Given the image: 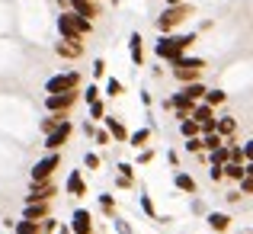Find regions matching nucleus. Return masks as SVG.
<instances>
[{
  "label": "nucleus",
  "mask_w": 253,
  "mask_h": 234,
  "mask_svg": "<svg viewBox=\"0 0 253 234\" xmlns=\"http://www.w3.org/2000/svg\"><path fill=\"white\" fill-rule=\"evenodd\" d=\"M58 32H61V39H68V42H81L84 36H90L93 32V23L84 16H77V13L64 10L61 16H58Z\"/></svg>",
  "instance_id": "obj_1"
},
{
  "label": "nucleus",
  "mask_w": 253,
  "mask_h": 234,
  "mask_svg": "<svg viewBox=\"0 0 253 234\" xmlns=\"http://www.w3.org/2000/svg\"><path fill=\"white\" fill-rule=\"evenodd\" d=\"M192 42H196L192 32H189V36H161V39H157V45H154V51L164 58V61H176V58L183 55Z\"/></svg>",
  "instance_id": "obj_2"
},
{
  "label": "nucleus",
  "mask_w": 253,
  "mask_h": 234,
  "mask_svg": "<svg viewBox=\"0 0 253 234\" xmlns=\"http://www.w3.org/2000/svg\"><path fill=\"white\" fill-rule=\"evenodd\" d=\"M202 68H205L202 58H186V55H179L176 61H173V74H176V80H183V84H192V80H199Z\"/></svg>",
  "instance_id": "obj_3"
},
{
  "label": "nucleus",
  "mask_w": 253,
  "mask_h": 234,
  "mask_svg": "<svg viewBox=\"0 0 253 234\" xmlns=\"http://www.w3.org/2000/svg\"><path fill=\"white\" fill-rule=\"evenodd\" d=\"M186 16H189V3H173V6H167V10L157 16V29H161V36H170V29H173V26H179Z\"/></svg>",
  "instance_id": "obj_4"
},
{
  "label": "nucleus",
  "mask_w": 253,
  "mask_h": 234,
  "mask_svg": "<svg viewBox=\"0 0 253 234\" xmlns=\"http://www.w3.org/2000/svg\"><path fill=\"white\" fill-rule=\"evenodd\" d=\"M61 167V154L58 151H48L42 160H36V167H32V183H45V180L55 177V170Z\"/></svg>",
  "instance_id": "obj_5"
},
{
  "label": "nucleus",
  "mask_w": 253,
  "mask_h": 234,
  "mask_svg": "<svg viewBox=\"0 0 253 234\" xmlns=\"http://www.w3.org/2000/svg\"><path fill=\"white\" fill-rule=\"evenodd\" d=\"M81 87V74L77 71H64V74H55L45 80V93H68Z\"/></svg>",
  "instance_id": "obj_6"
},
{
  "label": "nucleus",
  "mask_w": 253,
  "mask_h": 234,
  "mask_svg": "<svg viewBox=\"0 0 253 234\" xmlns=\"http://www.w3.org/2000/svg\"><path fill=\"white\" fill-rule=\"evenodd\" d=\"M77 99H81V90H68V93H48V96H45V109L48 112H68L71 106L77 103Z\"/></svg>",
  "instance_id": "obj_7"
},
{
  "label": "nucleus",
  "mask_w": 253,
  "mask_h": 234,
  "mask_svg": "<svg viewBox=\"0 0 253 234\" xmlns=\"http://www.w3.org/2000/svg\"><path fill=\"white\" fill-rule=\"evenodd\" d=\"M71 132H74V125H71V119H64L58 129H51L48 135H45V148H48V151L64 148V144H68V138H71Z\"/></svg>",
  "instance_id": "obj_8"
},
{
  "label": "nucleus",
  "mask_w": 253,
  "mask_h": 234,
  "mask_svg": "<svg viewBox=\"0 0 253 234\" xmlns=\"http://www.w3.org/2000/svg\"><path fill=\"white\" fill-rule=\"evenodd\" d=\"M51 196H55V183H51V180H45V183H32L29 196H26V205H29V202H51Z\"/></svg>",
  "instance_id": "obj_9"
},
{
  "label": "nucleus",
  "mask_w": 253,
  "mask_h": 234,
  "mask_svg": "<svg viewBox=\"0 0 253 234\" xmlns=\"http://www.w3.org/2000/svg\"><path fill=\"white\" fill-rule=\"evenodd\" d=\"M71 231L74 234H93V215L86 209H77L71 215Z\"/></svg>",
  "instance_id": "obj_10"
},
{
  "label": "nucleus",
  "mask_w": 253,
  "mask_h": 234,
  "mask_svg": "<svg viewBox=\"0 0 253 234\" xmlns=\"http://www.w3.org/2000/svg\"><path fill=\"white\" fill-rule=\"evenodd\" d=\"M51 215V205L48 202H29V205H26V209H23V218H26V222H42V218H48Z\"/></svg>",
  "instance_id": "obj_11"
},
{
  "label": "nucleus",
  "mask_w": 253,
  "mask_h": 234,
  "mask_svg": "<svg viewBox=\"0 0 253 234\" xmlns=\"http://www.w3.org/2000/svg\"><path fill=\"white\" fill-rule=\"evenodd\" d=\"M106 122V132H109V138H116V141H128V129H125L122 122H119L116 116H103Z\"/></svg>",
  "instance_id": "obj_12"
},
{
  "label": "nucleus",
  "mask_w": 253,
  "mask_h": 234,
  "mask_svg": "<svg viewBox=\"0 0 253 234\" xmlns=\"http://www.w3.org/2000/svg\"><path fill=\"white\" fill-rule=\"evenodd\" d=\"M68 10L77 13V16H84V19H90V23H93V16H96V6H93V0H68Z\"/></svg>",
  "instance_id": "obj_13"
},
{
  "label": "nucleus",
  "mask_w": 253,
  "mask_h": 234,
  "mask_svg": "<svg viewBox=\"0 0 253 234\" xmlns=\"http://www.w3.org/2000/svg\"><path fill=\"white\" fill-rule=\"evenodd\" d=\"M55 51L61 58H81L84 55V42H68V39H61V42L55 45Z\"/></svg>",
  "instance_id": "obj_14"
},
{
  "label": "nucleus",
  "mask_w": 253,
  "mask_h": 234,
  "mask_svg": "<svg viewBox=\"0 0 253 234\" xmlns=\"http://www.w3.org/2000/svg\"><path fill=\"white\" fill-rule=\"evenodd\" d=\"M189 119H192V122H199V125L215 122V109H211V106H205V103H196V106H192V112H189Z\"/></svg>",
  "instance_id": "obj_15"
},
{
  "label": "nucleus",
  "mask_w": 253,
  "mask_h": 234,
  "mask_svg": "<svg viewBox=\"0 0 253 234\" xmlns=\"http://www.w3.org/2000/svg\"><path fill=\"white\" fill-rule=\"evenodd\" d=\"M64 189H68L71 196H84V192H86L84 173H81V170H71V173H68V183H64Z\"/></svg>",
  "instance_id": "obj_16"
},
{
  "label": "nucleus",
  "mask_w": 253,
  "mask_h": 234,
  "mask_svg": "<svg viewBox=\"0 0 253 234\" xmlns=\"http://www.w3.org/2000/svg\"><path fill=\"white\" fill-rule=\"evenodd\" d=\"M215 132H218L221 138H231V135L237 132V119H234V116H221V119H215Z\"/></svg>",
  "instance_id": "obj_17"
},
{
  "label": "nucleus",
  "mask_w": 253,
  "mask_h": 234,
  "mask_svg": "<svg viewBox=\"0 0 253 234\" xmlns=\"http://www.w3.org/2000/svg\"><path fill=\"white\" fill-rule=\"evenodd\" d=\"M228 225H231V215H224V212H209V228L211 231L224 234V231H228Z\"/></svg>",
  "instance_id": "obj_18"
},
{
  "label": "nucleus",
  "mask_w": 253,
  "mask_h": 234,
  "mask_svg": "<svg viewBox=\"0 0 253 234\" xmlns=\"http://www.w3.org/2000/svg\"><path fill=\"white\" fill-rule=\"evenodd\" d=\"M183 93L192 99V103H202V96H205V84H202V80H192V84H183Z\"/></svg>",
  "instance_id": "obj_19"
},
{
  "label": "nucleus",
  "mask_w": 253,
  "mask_h": 234,
  "mask_svg": "<svg viewBox=\"0 0 253 234\" xmlns=\"http://www.w3.org/2000/svg\"><path fill=\"white\" fill-rule=\"evenodd\" d=\"M199 138H202V151H215V148L224 144V138L218 135V132H205V135H199Z\"/></svg>",
  "instance_id": "obj_20"
},
{
  "label": "nucleus",
  "mask_w": 253,
  "mask_h": 234,
  "mask_svg": "<svg viewBox=\"0 0 253 234\" xmlns=\"http://www.w3.org/2000/svg\"><path fill=\"white\" fill-rule=\"evenodd\" d=\"M224 99H228V93L224 90H205V96H202V103L205 106H211V109H215V106H221Z\"/></svg>",
  "instance_id": "obj_21"
},
{
  "label": "nucleus",
  "mask_w": 253,
  "mask_h": 234,
  "mask_svg": "<svg viewBox=\"0 0 253 234\" xmlns=\"http://www.w3.org/2000/svg\"><path fill=\"white\" fill-rule=\"evenodd\" d=\"M221 173H224L228 180H237V183H241V180H244V164H234V160H228V164L221 167Z\"/></svg>",
  "instance_id": "obj_22"
},
{
  "label": "nucleus",
  "mask_w": 253,
  "mask_h": 234,
  "mask_svg": "<svg viewBox=\"0 0 253 234\" xmlns=\"http://www.w3.org/2000/svg\"><path fill=\"white\" fill-rule=\"evenodd\" d=\"M128 48H131V61H135V64H141L144 61V48H141V36H138V32H135V36H131L128 39Z\"/></svg>",
  "instance_id": "obj_23"
},
{
  "label": "nucleus",
  "mask_w": 253,
  "mask_h": 234,
  "mask_svg": "<svg viewBox=\"0 0 253 234\" xmlns=\"http://www.w3.org/2000/svg\"><path fill=\"white\" fill-rule=\"evenodd\" d=\"M176 189H183V192H196V180H192L189 173H176Z\"/></svg>",
  "instance_id": "obj_24"
},
{
  "label": "nucleus",
  "mask_w": 253,
  "mask_h": 234,
  "mask_svg": "<svg viewBox=\"0 0 253 234\" xmlns=\"http://www.w3.org/2000/svg\"><path fill=\"white\" fill-rule=\"evenodd\" d=\"M179 132H183V138L202 135V129H199V122H192V119H183V122H179Z\"/></svg>",
  "instance_id": "obj_25"
},
{
  "label": "nucleus",
  "mask_w": 253,
  "mask_h": 234,
  "mask_svg": "<svg viewBox=\"0 0 253 234\" xmlns=\"http://www.w3.org/2000/svg\"><path fill=\"white\" fill-rule=\"evenodd\" d=\"M61 122H64V116H61V112H51L48 119H42V132L48 135V132H51V129H58Z\"/></svg>",
  "instance_id": "obj_26"
},
{
  "label": "nucleus",
  "mask_w": 253,
  "mask_h": 234,
  "mask_svg": "<svg viewBox=\"0 0 253 234\" xmlns=\"http://www.w3.org/2000/svg\"><path fill=\"white\" fill-rule=\"evenodd\" d=\"M148 138H151V129H138L135 135H128V141L131 148H141V144H148Z\"/></svg>",
  "instance_id": "obj_27"
},
{
  "label": "nucleus",
  "mask_w": 253,
  "mask_h": 234,
  "mask_svg": "<svg viewBox=\"0 0 253 234\" xmlns=\"http://www.w3.org/2000/svg\"><path fill=\"white\" fill-rule=\"evenodd\" d=\"M211 154V164H218V167H224L228 164V144H221V148H215V151H209Z\"/></svg>",
  "instance_id": "obj_28"
},
{
  "label": "nucleus",
  "mask_w": 253,
  "mask_h": 234,
  "mask_svg": "<svg viewBox=\"0 0 253 234\" xmlns=\"http://www.w3.org/2000/svg\"><path fill=\"white\" fill-rule=\"evenodd\" d=\"M106 96H122V80H116V77L106 80Z\"/></svg>",
  "instance_id": "obj_29"
},
{
  "label": "nucleus",
  "mask_w": 253,
  "mask_h": 234,
  "mask_svg": "<svg viewBox=\"0 0 253 234\" xmlns=\"http://www.w3.org/2000/svg\"><path fill=\"white\" fill-rule=\"evenodd\" d=\"M99 209H103L106 215H112V212H116V199H112L109 192H103V196H99Z\"/></svg>",
  "instance_id": "obj_30"
},
{
  "label": "nucleus",
  "mask_w": 253,
  "mask_h": 234,
  "mask_svg": "<svg viewBox=\"0 0 253 234\" xmlns=\"http://www.w3.org/2000/svg\"><path fill=\"white\" fill-rule=\"evenodd\" d=\"M16 234H39V225L36 222H16Z\"/></svg>",
  "instance_id": "obj_31"
},
{
  "label": "nucleus",
  "mask_w": 253,
  "mask_h": 234,
  "mask_svg": "<svg viewBox=\"0 0 253 234\" xmlns=\"http://www.w3.org/2000/svg\"><path fill=\"white\" fill-rule=\"evenodd\" d=\"M103 116H106V103H103V99L90 103V119H103Z\"/></svg>",
  "instance_id": "obj_32"
},
{
  "label": "nucleus",
  "mask_w": 253,
  "mask_h": 234,
  "mask_svg": "<svg viewBox=\"0 0 253 234\" xmlns=\"http://www.w3.org/2000/svg\"><path fill=\"white\" fill-rule=\"evenodd\" d=\"M186 151H192V154H202V138H199V135L186 138Z\"/></svg>",
  "instance_id": "obj_33"
},
{
  "label": "nucleus",
  "mask_w": 253,
  "mask_h": 234,
  "mask_svg": "<svg viewBox=\"0 0 253 234\" xmlns=\"http://www.w3.org/2000/svg\"><path fill=\"white\" fill-rule=\"evenodd\" d=\"M84 167H86V170H96V167H99V154L86 151V154H84Z\"/></svg>",
  "instance_id": "obj_34"
},
{
  "label": "nucleus",
  "mask_w": 253,
  "mask_h": 234,
  "mask_svg": "<svg viewBox=\"0 0 253 234\" xmlns=\"http://www.w3.org/2000/svg\"><path fill=\"white\" fill-rule=\"evenodd\" d=\"M84 99H86V103H96V99H99V87L90 84V87H86V93H84Z\"/></svg>",
  "instance_id": "obj_35"
},
{
  "label": "nucleus",
  "mask_w": 253,
  "mask_h": 234,
  "mask_svg": "<svg viewBox=\"0 0 253 234\" xmlns=\"http://www.w3.org/2000/svg\"><path fill=\"white\" fill-rule=\"evenodd\" d=\"M103 74H106V61L96 58V61H93V77H103Z\"/></svg>",
  "instance_id": "obj_36"
},
{
  "label": "nucleus",
  "mask_w": 253,
  "mask_h": 234,
  "mask_svg": "<svg viewBox=\"0 0 253 234\" xmlns=\"http://www.w3.org/2000/svg\"><path fill=\"white\" fill-rule=\"evenodd\" d=\"M93 138H96V144H109V141H112V138H109V132H106V129L93 132Z\"/></svg>",
  "instance_id": "obj_37"
},
{
  "label": "nucleus",
  "mask_w": 253,
  "mask_h": 234,
  "mask_svg": "<svg viewBox=\"0 0 253 234\" xmlns=\"http://www.w3.org/2000/svg\"><path fill=\"white\" fill-rule=\"evenodd\" d=\"M241 154H244V164H247V160H253V141L241 144Z\"/></svg>",
  "instance_id": "obj_38"
},
{
  "label": "nucleus",
  "mask_w": 253,
  "mask_h": 234,
  "mask_svg": "<svg viewBox=\"0 0 253 234\" xmlns=\"http://www.w3.org/2000/svg\"><path fill=\"white\" fill-rule=\"evenodd\" d=\"M141 209L148 212V215H154V202H151V196H141Z\"/></svg>",
  "instance_id": "obj_39"
},
{
  "label": "nucleus",
  "mask_w": 253,
  "mask_h": 234,
  "mask_svg": "<svg viewBox=\"0 0 253 234\" xmlns=\"http://www.w3.org/2000/svg\"><path fill=\"white\" fill-rule=\"evenodd\" d=\"M209 177H211V180H215V183H218V180H221V177H224V173H221V167H218V164H211V170H209Z\"/></svg>",
  "instance_id": "obj_40"
},
{
  "label": "nucleus",
  "mask_w": 253,
  "mask_h": 234,
  "mask_svg": "<svg viewBox=\"0 0 253 234\" xmlns=\"http://www.w3.org/2000/svg\"><path fill=\"white\" fill-rule=\"evenodd\" d=\"M119 177H125V180H131V164H119Z\"/></svg>",
  "instance_id": "obj_41"
},
{
  "label": "nucleus",
  "mask_w": 253,
  "mask_h": 234,
  "mask_svg": "<svg viewBox=\"0 0 253 234\" xmlns=\"http://www.w3.org/2000/svg\"><path fill=\"white\" fill-rule=\"evenodd\" d=\"M241 189H244V192H253V180H250V177L241 180Z\"/></svg>",
  "instance_id": "obj_42"
},
{
  "label": "nucleus",
  "mask_w": 253,
  "mask_h": 234,
  "mask_svg": "<svg viewBox=\"0 0 253 234\" xmlns=\"http://www.w3.org/2000/svg\"><path fill=\"white\" fill-rule=\"evenodd\" d=\"M244 177L253 180V160H247V164H244Z\"/></svg>",
  "instance_id": "obj_43"
},
{
  "label": "nucleus",
  "mask_w": 253,
  "mask_h": 234,
  "mask_svg": "<svg viewBox=\"0 0 253 234\" xmlns=\"http://www.w3.org/2000/svg\"><path fill=\"white\" fill-rule=\"evenodd\" d=\"M116 228H119V234H131V228L125 222H116Z\"/></svg>",
  "instance_id": "obj_44"
},
{
  "label": "nucleus",
  "mask_w": 253,
  "mask_h": 234,
  "mask_svg": "<svg viewBox=\"0 0 253 234\" xmlns=\"http://www.w3.org/2000/svg\"><path fill=\"white\" fill-rule=\"evenodd\" d=\"M164 3H167V6H173V3H183V0H164Z\"/></svg>",
  "instance_id": "obj_45"
},
{
  "label": "nucleus",
  "mask_w": 253,
  "mask_h": 234,
  "mask_svg": "<svg viewBox=\"0 0 253 234\" xmlns=\"http://www.w3.org/2000/svg\"><path fill=\"white\" fill-rule=\"evenodd\" d=\"M58 234H71V231H68V228H61V231H58Z\"/></svg>",
  "instance_id": "obj_46"
}]
</instances>
